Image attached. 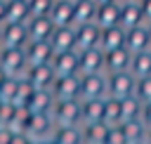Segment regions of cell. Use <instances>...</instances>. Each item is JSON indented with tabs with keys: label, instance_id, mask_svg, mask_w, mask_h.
<instances>
[{
	"label": "cell",
	"instance_id": "1f68e13d",
	"mask_svg": "<svg viewBox=\"0 0 151 144\" xmlns=\"http://www.w3.org/2000/svg\"><path fill=\"white\" fill-rule=\"evenodd\" d=\"M0 35H2V26H0Z\"/></svg>",
	"mask_w": 151,
	"mask_h": 144
},
{
	"label": "cell",
	"instance_id": "d4e9b609",
	"mask_svg": "<svg viewBox=\"0 0 151 144\" xmlns=\"http://www.w3.org/2000/svg\"><path fill=\"white\" fill-rule=\"evenodd\" d=\"M28 5V17H50L54 0H26Z\"/></svg>",
	"mask_w": 151,
	"mask_h": 144
},
{
	"label": "cell",
	"instance_id": "2e32d148",
	"mask_svg": "<svg viewBox=\"0 0 151 144\" xmlns=\"http://www.w3.org/2000/svg\"><path fill=\"white\" fill-rule=\"evenodd\" d=\"M125 47H127L132 54H137V52H142V50H149V47H151V33H149V26L142 24V26L130 28L127 35H125Z\"/></svg>",
	"mask_w": 151,
	"mask_h": 144
},
{
	"label": "cell",
	"instance_id": "ffe728a7",
	"mask_svg": "<svg viewBox=\"0 0 151 144\" xmlns=\"http://www.w3.org/2000/svg\"><path fill=\"white\" fill-rule=\"evenodd\" d=\"M120 19V2L113 0V2H104V5H97V17L94 21L101 26V28H109V26H116Z\"/></svg>",
	"mask_w": 151,
	"mask_h": 144
},
{
	"label": "cell",
	"instance_id": "277c9868",
	"mask_svg": "<svg viewBox=\"0 0 151 144\" xmlns=\"http://www.w3.org/2000/svg\"><path fill=\"white\" fill-rule=\"evenodd\" d=\"M0 68L7 73V76H14L26 71L28 68V61H26V50L24 47H2L0 52Z\"/></svg>",
	"mask_w": 151,
	"mask_h": 144
},
{
	"label": "cell",
	"instance_id": "4dcf8cb0",
	"mask_svg": "<svg viewBox=\"0 0 151 144\" xmlns=\"http://www.w3.org/2000/svg\"><path fill=\"white\" fill-rule=\"evenodd\" d=\"M118 2H127V0H118Z\"/></svg>",
	"mask_w": 151,
	"mask_h": 144
},
{
	"label": "cell",
	"instance_id": "5bb4252c",
	"mask_svg": "<svg viewBox=\"0 0 151 144\" xmlns=\"http://www.w3.org/2000/svg\"><path fill=\"white\" fill-rule=\"evenodd\" d=\"M125 35H127V31H125L120 24L109 26V28H101V35H99V50H101V52H111V50L125 47Z\"/></svg>",
	"mask_w": 151,
	"mask_h": 144
},
{
	"label": "cell",
	"instance_id": "6da1fadb",
	"mask_svg": "<svg viewBox=\"0 0 151 144\" xmlns=\"http://www.w3.org/2000/svg\"><path fill=\"white\" fill-rule=\"evenodd\" d=\"M134 85H137V78H134L132 71L106 73V97L125 99V97L134 94Z\"/></svg>",
	"mask_w": 151,
	"mask_h": 144
},
{
	"label": "cell",
	"instance_id": "f546056e",
	"mask_svg": "<svg viewBox=\"0 0 151 144\" xmlns=\"http://www.w3.org/2000/svg\"><path fill=\"white\" fill-rule=\"evenodd\" d=\"M146 26H149V33H151V21H149V24H146Z\"/></svg>",
	"mask_w": 151,
	"mask_h": 144
},
{
	"label": "cell",
	"instance_id": "83f0119b",
	"mask_svg": "<svg viewBox=\"0 0 151 144\" xmlns=\"http://www.w3.org/2000/svg\"><path fill=\"white\" fill-rule=\"evenodd\" d=\"M5 7H7V0H0V26L5 21Z\"/></svg>",
	"mask_w": 151,
	"mask_h": 144
},
{
	"label": "cell",
	"instance_id": "52a82bcc",
	"mask_svg": "<svg viewBox=\"0 0 151 144\" xmlns=\"http://www.w3.org/2000/svg\"><path fill=\"white\" fill-rule=\"evenodd\" d=\"M54 78H57V73H54L52 64H40V66H28L26 68V83L33 90H52Z\"/></svg>",
	"mask_w": 151,
	"mask_h": 144
},
{
	"label": "cell",
	"instance_id": "5b68a950",
	"mask_svg": "<svg viewBox=\"0 0 151 144\" xmlns=\"http://www.w3.org/2000/svg\"><path fill=\"white\" fill-rule=\"evenodd\" d=\"M99 35H101V26L97 21L78 24L76 26V52H85V50L99 47Z\"/></svg>",
	"mask_w": 151,
	"mask_h": 144
},
{
	"label": "cell",
	"instance_id": "ba28073f",
	"mask_svg": "<svg viewBox=\"0 0 151 144\" xmlns=\"http://www.w3.org/2000/svg\"><path fill=\"white\" fill-rule=\"evenodd\" d=\"M26 61L28 66H40V64H52L54 50L50 45V40H28L26 42Z\"/></svg>",
	"mask_w": 151,
	"mask_h": 144
},
{
	"label": "cell",
	"instance_id": "484cf974",
	"mask_svg": "<svg viewBox=\"0 0 151 144\" xmlns=\"http://www.w3.org/2000/svg\"><path fill=\"white\" fill-rule=\"evenodd\" d=\"M134 97H137L142 104H151V76L137 78V85H134Z\"/></svg>",
	"mask_w": 151,
	"mask_h": 144
},
{
	"label": "cell",
	"instance_id": "4fadbf2b",
	"mask_svg": "<svg viewBox=\"0 0 151 144\" xmlns=\"http://www.w3.org/2000/svg\"><path fill=\"white\" fill-rule=\"evenodd\" d=\"M52 68L57 76H68V73H80V61H78V52L76 50H66V52H54L52 57Z\"/></svg>",
	"mask_w": 151,
	"mask_h": 144
},
{
	"label": "cell",
	"instance_id": "7a4b0ae2",
	"mask_svg": "<svg viewBox=\"0 0 151 144\" xmlns=\"http://www.w3.org/2000/svg\"><path fill=\"white\" fill-rule=\"evenodd\" d=\"M106 97V73H80V99H99Z\"/></svg>",
	"mask_w": 151,
	"mask_h": 144
},
{
	"label": "cell",
	"instance_id": "cb8c5ba5",
	"mask_svg": "<svg viewBox=\"0 0 151 144\" xmlns=\"http://www.w3.org/2000/svg\"><path fill=\"white\" fill-rule=\"evenodd\" d=\"M73 2H76V14H73L76 26L94 21V17H97V2L94 0H73Z\"/></svg>",
	"mask_w": 151,
	"mask_h": 144
},
{
	"label": "cell",
	"instance_id": "8992f818",
	"mask_svg": "<svg viewBox=\"0 0 151 144\" xmlns=\"http://www.w3.org/2000/svg\"><path fill=\"white\" fill-rule=\"evenodd\" d=\"M54 99H80V73L57 76L52 85Z\"/></svg>",
	"mask_w": 151,
	"mask_h": 144
},
{
	"label": "cell",
	"instance_id": "e0dca14e",
	"mask_svg": "<svg viewBox=\"0 0 151 144\" xmlns=\"http://www.w3.org/2000/svg\"><path fill=\"white\" fill-rule=\"evenodd\" d=\"M73 14H76V2L73 0H54L50 19L54 21V26H76Z\"/></svg>",
	"mask_w": 151,
	"mask_h": 144
},
{
	"label": "cell",
	"instance_id": "7c38bea8",
	"mask_svg": "<svg viewBox=\"0 0 151 144\" xmlns=\"http://www.w3.org/2000/svg\"><path fill=\"white\" fill-rule=\"evenodd\" d=\"M26 42H28L26 24H2V35H0L2 47H26Z\"/></svg>",
	"mask_w": 151,
	"mask_h": 144
},
{
	"label": "cell",
	"instance_id": "30bf717a",
	"mask_svg": "<svg viewBox=\"0 0 151 144\" xmlns=\"http://www.w3.org/2000/svg\"><path fill=\"white\" fill-rule=\"evenodd\" d=\"M118 24H120L125 31H130V28H134V26L146 24L139 0H127V2H120V19H118Z\"/></svg>",
	"mask_w": 151,
	"mask_h": 144
},
{
	"label": "cell",
	"instance_id": "9c48e42d",
	"mask_svg": "<svg viewBox=\"0 0 151 144\" xmlns=\"http://www.w3.org/2000/svg\"><path fill=\"white\" fill-rule=\"evenodd\" d=\"M130 64H132V52L127 47H118V50L104 52V73L130 71Z\"/></svg>",
	"mask_w": 151,
	"mask_h": 144
},
{
	"label": "cell",
	"instance_id": "8fae6325",
	"mask_svg": "<svg viewBox=\"0 0 151 144\" xmlns=\"http://www.w3.org/2000/svg\"><path fill=\"white\" fill-rule=\"evenodd\" d=\"M54 21L50 17H28L26 19V31L28 40H50L54 33Z\"/></svg>",
	"mask_w": 151,
	"mask_h": 144
},
{
	"label": "cell",
	"instance_id": "f1b7e54d",
	"mask_svg": "<svg viewBox=\"0 0 151 144\" xmlns=\"http://www.w3.org/2000/svg\"><path fill=\"white\" fill-rule=\"evenodd\" d=\"M97 5H104V2H113V0H94Z\"/></svg>",
	"mask_w": 151,
	"mask_h": 144
},
{
	"label": "cell",
	"instance_id": "603a6c76",
	"mask_svg": "<svg viewBox=\"0 0 151 144\" xmlns=\"http://www.w3.org/2000/svg\"><path fill=\"white\" fill-rule=\"evenodd\" d=\"M130 71L134 73V78L151 76V47H149V50H142V52H137V54H132Z\"/></svg>",
	"mask_w": 151,
	"mask_h": 144
},
{
	"label": "cell",
	"instance_id": "4316f807",
	"mask_svg": "<svg viewBox=\"0 0 151 144\" xmlns=\"http://www.w3.org/2000/svg\"><path fill=\"white\" fill-rule=\"evenodd\" d=\"M139 5H142V12H144V19L149 24L151 21V0H139Z\"/></svg>",
	"mask_w": 151,
	"mask_h": 144
},
{
	"label": "cell",
	"instance_id": "7402d4cb",
	"mask_svg": "<svg viewBox=\"0 0 151 144\" xmlns=\"http://www.w3.org/2000/svg\"><path fill=\"white\" fill-rule=\"evenodd\" d=\"M26 19H28V5H26V0H7L5 21L2 24H26Z\"/></svg>",
	"mask_w": 151,
	"mask_h": 144
},
{
	"label": "cell",
	"instance_id": "9a60e30c",
	"mask_svg": "<svg viewBox=\"0 0 151 144\" xmlns=\"http://www.w3.org/2000/svg\"><path fill=\"white\" fill-rule=\"evenodd\" d=\"M104 99L106 97H99V99H80V120L85 125L104 123Z\"/></svg>",
	"mask_w": 151,
	"mask_h": 144
},
{
	"label": "cell",
	"instance_id": "3957f363",
	"mask_svg": "<svg viewBox=\"0 0 151 144\" xmlns=\"http://www.w3.org/2000/svg\"><path fill=\"white\" fill-rule=\"evenodd\" d=\"M52 111L61 127H73L80 123V99H54Z\"/></svg>",
	"mask_w": 151,
	"mask_h": 144
},
{
	"label": "cell",
	"instance_id": "44dd1931",
	"mask_svg": "<svg viewBox=\"0 0 151 144\" xmlns=\"http://www.w3.org/2000/svg\"><path fill=\"white\" fill-rule=\"evenodd\" d=\"M125 123V116H123V104L120 99L116 97H106L104 99V125L106 127H118Z\"/></svg>",
	"mask_w": 151,
	"mask_h": 144
},
{
	"label": "cell",
	"instance_id": "d6986e66",
	"mask_svg": "<svg viewBox=\"0 0 151 144\" xmlns=\"http://www.w3.org/2000/svg\"><path fill=\"white\" fill-rule=\"evenodd\" d=\"M78 61H80V73H97L104 71V52L99 47L78 52Z\"/></svg>",
	"mask_w": 151,
	"mask_h": 144
},
{
	"label": "cell",
	"instance_id": "ac0fdd59",
	"mask_svg": "<svg viewBox=\"0 0 151 144\" xmlns=\"http://www.w3.org/2000/svg\"><path fill=\"white\" fill-rule=\"evenodd\" d=\"M50 45L54 52H66V50H76V26H57Z\"/></svg>",
	"mask_w": 151,
	"mask_h": 144
}]
</instances>
